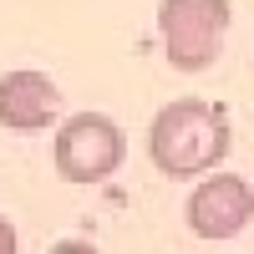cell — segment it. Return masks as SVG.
Returning <instances> with one entry per match:
<instances>
[{"instance_id": "cell-1", "label": "cell", "mask_w": 254, "mask_h": 254, "mask_svg": "<svg viewBox=\"0 0 254 254\" xmlns=\"http://www.w3.org/2000/svg\"><path fill=\"white\" fill-rule=\"evenodd\" d=\"M229 147H234L229 112L208 97L168 102L147 127V158L163 178H203L229 158Z\"/></svg>"}, {"instance_id": "cell-2", "label": "cell", "mask_w": 254, "mask_h": 254, "mask_svg": "<svg viewBox=\"0 0 254 254\" xmlns=\"http://www.w3.org/2000/svg\"><path fill=\"white\" fill-rule=\"evenodd\" d=\"M229 0H163L158 5V36L168 51V66L198 76L219 61L229 41Z\"/></svg>"}, {"instance_id": "cell-3", "label": "cell", "mask_w": 254, "mask_h": 254, "mask_svg": "<svg viewBox=\"0 0 254 254\" xmlns=\"http://www.w3.org/2000/svg\"><path fill=\"white\" fill-rule=\"evenodd\" d=\"M127 158V137L107 112H76L51 137V168L66 183H102Z\"/></svg>"}, {"instance_id": "cell-4", "label": "cell", "mask_w": 254, "mask_h": 254, "mask_svg": "<svg viewBox=\"0 0 254 254\" xmlns=\"http://www.w3.org/2000/svg\"><path fill=\"white\" fill-rule=\"evenodd\" d=\"M183 214H188V229H193L198 239H234L254 219V188H249V178L214 168V178H203L193 193H188Z\"/></svg>"}, {"instance_id": "cell-5", "label": "cell", "mask_w": 254, "mask_h": 254, "mask_svg": "<svg viewBox=\"0 0 254 254\" xmlns=\"http://www.w3.org/2000/svg\"><path fill=\"white\" fill-rule=\"evenodd\" d=\"M61 92L46 71H5L0 76V127L10 132H41L51 127Z\"/></svg>"}, {"instance_id": "cell-6", "label": "cell", "mask_w": 254, "mask_h": 254, "mask_svg": "<svg viewBox=\"0 0 254 254\" xmlns=\"http://www.w3.org/2000/svg\"><path fill=\"white\" fill-rule=\"evenodd\" d=\"M15 244H20V239H15V224H10V219H0V254H10Z\"/></svg>"}]
</instances>
